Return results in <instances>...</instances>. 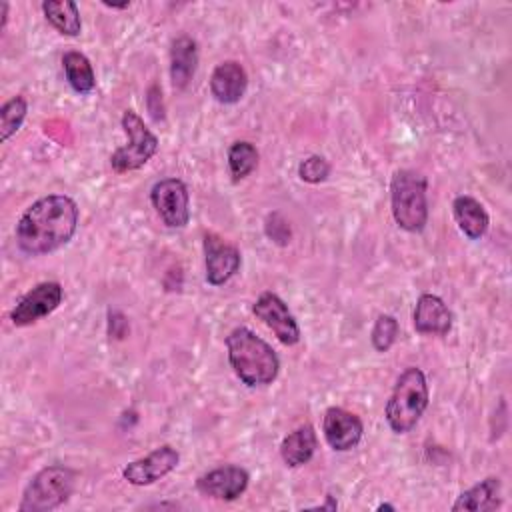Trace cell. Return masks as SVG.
Listing matches in <instances>:
<instances>
[{"instance_id": "obj_1", "label": "cell", "mask_w": 512, "mask_h": 512, "mask_svg": "<svg viewBox=\"0 0 512 512\" xmlns=\"http://www.w3.org/2000/svg\"><path fill=\"white\" fill-rule=\"evenodd\" d=\"M78 218V204L70 196H42L32 202L16 222V244L28 256L50 254L72 240L78 228Z\"/></svg>"}, {"instance_id": "obj_2", "label": "cell", "mask_w": 512, "mask_h": 512, "mask_svg": "<svg viewBox=\"0 0 512 512\" xmlns=\"http://www.w3.org/2000/svg\"><path fill=\"white\" fill-rule=\"evenodd\" d=\"M226 352L234 374L248 388L268 386L280 372L274 348L246 326H238L226 336Z\"/></svg>"}, {"instance_id": "obj_3", "label": "cell", "mask_w": 512, "mask_h": 512, "mask_svg": "<svg viewBox=\"0 0 512 512\" xmlns=\"http://www.w3.org/2000/svg\"><path fill=\"white\" fill-rule=\"evenodd\" d=\"M428 400L430 392L424 372L416 366L406 368L398 376L384 408V416L390 430L396 434L410 432L422 418L424 410L428 408Z\"/></svg>"}, {"instance_id": "obj_4", "label": "cell", "mask_w": 512, "mask_h": 512, "mask_svg": "<svg viewBox=\"0 0 512 512\" xmlns=\"http://www.w3.org/2000/svg\"><path fill=\"white\" fill-rule=\"evenodd\" d=\"M390 210L402 230H424L428 222L426 178L414 170H398L390 182Z\"/></svg>"}, {"instance_id": "obj_5", "label": "cell", "mask_w": 512, "mask_h": 512, "mask_svg": "<svg viewBox=\"0 0 512 512\" xmlns=\"http://www.w3.org/2000/svg\"><path fill=\"white\" fill-rule=\"evenodd\" d=\"M76 484V472L62 464L42 468L32 476L24 488L18 510L20 512H50L62 506Z\"/></svg>"}, {"instance_id": "obj_6", "label": "cell", "mask_w": 512, "mask_h": 512, "mask_svg": "<svg viewBox=\"0 0 512 512\" xmlns=\"http://www.w3.org/2000/svg\"><path fill=\"white\" fill-rule=\"evenodd\" d=\"M122 128L128 136V142L116 148L110 156V166L118 174L142 168L158 152L156 134L150 132V128L134 110H126L122 114Z\"/></svg>"}, {"instance_id": "obj_7", "label": "cell", "mask_w": 512, "mask_h": 512, "mask_svg": "<svg viewBox=\"0 0 512 512\" xmlns=\"http://www.w3.org/2000/svg\"><path fill=\"white\" fill-rule=\"evenodd\" d=\"M150 202L168 228H184L190 220V194L180 178L158 180L150 190Z\"/></svg>"}, {"instance_id": "obj_8", "label": "cell", "mask_w": 512, "mask_h": 512, "mask_svg": "<svg viewBox=\"0 0 512 512\" xmlns=\"http://www.w3.org/2000/svg\"><path fill=\"white\" fill-rule=\"evenodd\" d=\"M64 298V288L60 282H40L34 288H30L10 310V320L14 326H30L38 322L40 318L52 314Z\"/></svg>"}, {"instance_id": "obj_9", "label": "cell", "mask_w": 512, "mask_h": 512, "mask_svg": "<svg viewBox=\"0 0 512 512\" xmlns=\"http://www.w3.org/2000/svg\"><path fill=\"white\" fill-rule=\"evenodd\" d=\"M252 312L274 332L284 346H294L300 340V326L286 302L274 292H262L252 306Z\"/></svg>"}, {"instance_id": "obj_10", "label": "cell", "mask_w": 512, "mask_h": 512, "mask_svg": "<svg viewBox=\"0 0 512 512\" xmlns=\"http://www.w3.org/2000/svg\"><path fill=\"white\" fill-rule=\"evenodd\" d=\"M180 462V454L170 444H162L160 448L152 450L144 458L132 460L122 468L124 480H128L134 486H148L156 480L170 474Z\"/></svg>"}, {"instance_id": "obj_11", "label": "cell", "mask_w": 512, "mask_h": 512, "mask_svg": "<svg viewBox=\"0 0 512 512\" xmlns=\"http://www.w3.org/2000/svg\"><path fill=\"white\" fill-rule=\"evenodd\" d=\"M240 250L220 238L218 234L204 236V264H206V282L212 286L226 284L240 268Z\"/></svg>"}, {"instance_id": "obj_12", "label": "cell", "mask_w": 512, "mask_h": 512, "mask_svg": "<svg viewBox=\"0 0 512 512\" xmlns=\"http://www.w3.org/2000/svg\"><path fill=\"white\" fill-rule=\"evenodd\" d=\"M248 480H250V476L244 468H240L236 464H226V466H218V468L208 470L202 476H198L196 490L202 496L230 502L246 492Z\"/></svg>"}, {"instance_id": "obj_13", "label": "cell", "mask_w": 512, "mask_h": 512, "mask_svg": "<svg viewBox=\"0 0 512 512\" xmlns=\"http://www.w3.org/2000/svg\"><path fill=\"white\" fill-rule=\"evenodd\" d=\"M322 432L332 450L348 452L362 440L364 426L354 412L340 406H332L324 412Z\"/></svg>"}, {"instance_id": "obj_14", "label": "cell", "mask_w": 512, "mask_h": 512, "mask_svg": "<svg viewBox=\"0 0 512 512\" xmlns=\"http://www.w3.org/2000/svg\"><path fill=\"white\" fill-rule=\"evenodd\" d=\"M414 328L420 334L446 336L452 328V312L436 294H422L414 306Z\"/></svg>"}, {"instance_id": "obj_15", "label": "cell", "mask_w": 512, "mask_h": 512, "mask_svg": "<svg viewBox=\"0 0 512 512\" xmlns=\"http://www.w3.org/2000/svg\"><path fill=\"white\" fill-rule=\"evenodd\" d=\"M248 74L236 60H226L212 70L210 92L220 104H236L246 94Z\"/></svg>"}, {"instance_id": "obj_16", "label": "cell", "mask_w": 512, "mask_h": 512, "mask_svg": "<svg viewBox=\"0 0 512 512\" xmlns=\"http://www.w3.org/2000/svg\"><path fill=\"white\" fill-rule=\"evenodd\" d=\"M198 68V46L190 36H178L170 46V80L182 90L190 84Z\"/></svg>"}, {"instance_id": "obj_17", "label": "cell", "mask_w": 512, "mask_h": 512, "mask_svg": "<svg viewBox=\"0 0 512 512\" xmlns=\"http://www.w3.org/2000/svg\"><path fill=\"white\" fill-rule=\"evenodd\" d=\"M452 216H454L460 232L470 240H480L486 234L488 224H490V218H488V212L484 210V206L468 194H460L454 198Z\"/></svg>"}, {"instance_id": "obj_18", "label": "cell", "mask_w": 512, "mask_h": 512, "mask_svg": "<svg viewBox=\"0 0 512 512\" xmlns=\"http://www.w3.org/2000/svg\"><path fill=\"white\" fill-rule=\"evenodd\" d=\"M500 492L502 482L498 476H488L474 484L472 488L464 490L456 502L452 504V510H470V512H486L500 506Z\"/></svg>"}, {"instance_id": "obj_19", "label": "cell", "mask_w": 512, "mask_h": 512, "mask_svg": "<svg viewBox=\"0 0 512 512\" xmlns=\"http://www.w3.org/2000/svg\"><path fill=\"white\" fill-rule=\"evenodd\" d=\"M316 448H318L316 432L310 424H304V426L296 428L294 432H290L288 436H284V440L280 444V456L286 466L298 468L312 460Z\"/></svg>"}, {"instance_id": "obj_20", "label": "cell", "mask_w": 512, "mask_h": 512, "mask_svg": "<svg viewBox=\"0 0 512 512\" xmlns=\"http://www.w3.org/2000/svg\"><path fill=\"white\" fill-rule=\"evenodd\" d=\"M46 20L64 36H78L82 32V20L76 2L72 0H48L42 2Z\"/></svg>"}, {"instance_id": "obj_21", "label": "cell", "mask_w": 512, "mask_h": 512, "mask_svg": "<svg viewBox=\"0 0 512 512\" xmlns=\"http://www.w3.org/2000/svg\"><path fill=\"white\" fill-rule=\"evenodd\" d=\"M62 68L64 76L70 84V88L78 94H90L96 86V76L90 60L76 50H70L62 56Z\"/></svg>"}, {"instance_id": "obj_22", "label": "cell", "mask_w": 512, "mask_h": 512, "mask_svg": "<svg viewBox=\"0 0 512 512\" xmlns=\"http://www.w3.org/2000/svg\"><path fill=\"white\" fill-rule=\"evenodd\" d=\"M258 150L252 142L246 140H238L228 148V168L232 174V180H244L246 176H250L256 166H258Z\"/></svg>"}, {"instance_id": "obj_23", "label": "cell", "mask_w": 512, "mask_h": 512, "mask_svg": "<svg viewBox=\"0 0 512 512\" xmlns=\"http://www.w3.org/2000/svg\"><path fill=\"white\" fill-rule=\"evenodd\" d=\"M28 112V102L24 96H14L0 108V140L6 142L10 136H14Z\"/></svg>"}, {"instance_id": "obj_24", "label": "cell", "mask_w": 512, "mask_h": 512, "mask_svg": "<svg viewBox=\"0 0 512 512\" xmlns=\"http://www.w3.org/2000/svg\"><path fill=\"white\" fill-rule=\"evenodd\" d=\"M398 336V320L390 314H380L372 326L370 342L376 352H388Z\"/></svg>"}, {"instance_id": "obj_25", "label": "cell", "mask_w": 512, "mask_h": 512, "mask_svg": "<svg viewBox=\"0 0 512 512\" xmlns=\"http://www.w3.org/2000/svg\"><path fill=\"white\" fill-rule=\"evenodd\" d=\"M330 174V164L324 156H318V154H312L308 158H304L300 164H298V176L302 182H308V184H320L328 178Z\"/></svg>"}, {"instance_id": "obj_26", "label": "cell", "mask_w": 512, "mask_h": 512, "mask_svg": "<svg viewBox=\"0 0 512 512\" xmlns=\"http://www.w3.org/2000/svg\"><path fill=\"white\" fill-rule=\"evenodd\" d=\"M264 232H266V236H268L272 242H276L278 246L290 244L292 228H290V222H288L280 212H272V214L266 216Z\"/></svg>"}, {"instance_id": "obj_27", "label": "cell", "mask_w": 512, "mask_h": 512, "mask_svg": "<svg viewBox=\"0 0 512 512\" xmlns=\"http://www.w3.org/2000/svg\"><path fill=\"white\" fill-rule=\"evenodd\" d=\"M148 110L152 114L154 120H162L164 118V110H162V92L158 86H152L148 90Z\"/></svg>"}, {"instance_id": "obj_28", "label": "cell", "mask_w": 512, "mask_h": 512, "mask_svg": "<svg viewBox=\"0 0 512 512\" xmlns=\"http://www.w3.org/2000/svg\"><path fill=\"white\" fill-rule=\"evenodd\" d=\"M104 6H108V8H112V10H124V8L130 6V2H124V4H110V2H104Z\"/></svg>"}, {"instance_id": "obj_29", "label": "cell", "mask_w": 512, "mask_h": 512, "mask_svg": "<svg viewBox=\"0 0 512 512\" xmlns=\"http://www.w3.org/2000/svg\"><path fill=\"white\" fill-rule=\"evenodd\" d=\"M376 510H396L392 504H380Z\"/></svg>"}]
</instances>
